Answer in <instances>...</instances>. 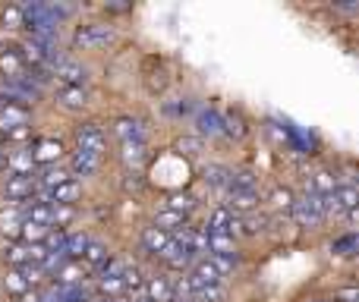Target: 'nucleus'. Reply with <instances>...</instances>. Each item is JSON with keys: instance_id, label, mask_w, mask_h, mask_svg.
Listing matches in <instances>:
<instances>
[{"instance_id": "f257e3e1", "label": "nucleus", "mask_w": 359, "mask_h": 302, "mask_svg": "<svg viewBox=\"0 0 359 302\" xmlns=\"http://www.w3.org/2000/svg\"><path fill=\"white\" fill-rule=\"evenodd\" d=\"M293 217H297L299 227H322L325 224V208H322V195H316V192H306L299 202L290 205Z\"/></svg>"}, {"instance_id": "f03ea898", "label": "nucleus", "mask_w": 359, "mask_h": 302, "mask_svg": "<svg viewBox=\"0 0 359 302\" xmlns=\"http://www.w3.org/2000/svg\"><path fill=\"white\" fill-rule=\"evenodd\" d=\"M44 69H50V73L60 79V85H79V88H86L88 69L82 67L79 60H69V57H57V60H50Z\"/></svg>"}, {"instance_id": "7ed1b4c3", "label": "nucleus", "mask_w": 359, "mask_h": 302, "mask_svg": "<svg viewBox=\"0 0 359 302\" xmlns=\"http://www.w3.org/2000/svg\"><path fill=\"white\" fill-rule=\"evenodd\" d=\"M114 41V29L111 25H101V22H88V25H79L76 29V38L73 44L82 50H95V48H104V44Z\"/></svg>"}, {"instance_id": "20e7f679", "label": "nucleus", "mask_w": 359, "mask_h": 302, "mask_svg": "<svg viewBox=\"0 0 359 302\" xmlns=\"http://www.w3.org/2000/svg\"><path fill=\"white\" fill-rule=\"evenodd\" d=\"M215 284H221V274H217V268L211 265L208 259L192 261L189 274H186V287H189V293H198V290H205V287H215Z\"/></svg>"}, {"instance_id": "39448f33", "label": "nucleus", "mask_w": 359, "mask_h": 302, "mask_svg": "<svg viewBox=\"0 0 359 302\" xmlns=\"http://www.w3.org/2000/svg\"><path fill=\"white\" fill-rule=\"evenodd\" d=\"M0 92L6 95V104H19V107H29V104H35V101L41 98V88H35L32 82H25L22 76H19V79L4 82Z\"/></svg>"}, {"instance_id": "423d86ee", "label": "nucleus", "mask_w": 359, "mask_h": 302, "mask_svg": "<svg viewBox=\"0 0 359 302\" xmlns=\"http://www.w3.org/2000/svg\"><path fill=\"white\" fill-rule=\"evenodd\" d=\"M76 149L95 154V158H101V154H104V149H107L104 130H101L98 123H82L79 130H76Z\"/></svg>"}, {"instance_id": "0eeeda50", "label": "nucleus", "mask_w": 359, "mask_h": 302, "mask_svg": "<svg viewBox=\"0 0 359 302\" xmlns=\"http://www.w3.org/2000/svg\"><path fill=\"white\" fill-rule=\"evenodd\" d=\"M158 259H161L164 265L170 268V271H189V268H192V259H196V255H192L189 249L183 246V242L170 240V242H168V249H164V252L158 255Z\"/></svg>"}, {"instance_id": "6e6552de", "label": "nucleus", "mask_w": 359, "mask_h": 302, "mask_svg": "<svg viewBox=\"0 0 359 302\" xmlns=\"http://www.w3.org/2000/svg\"><path fill=\"white\" fill-rule=\"evenodd\" d=\"M32 149V158H35V164H57V160L63 158V142L60 139H38L35 145H29Z\"/></svg>"}, {"instance_id": "1a4fd4ad", "label": "nucleus", "mask_w": 359, "mask_h": 302, "mask_svg": "<svg viewBox=\"0 0 359 302\" xmlns=\"http://www.w3.org/2000/svg\"><path fill=\"white\" fill-rule=\"evenodd\" d=\"M10 177H35V158H32V149H16L10 158H4Z\"/></svg>"}, {"instance_id": "9d476101", "label": "nucleus", "mask_w": 359, "mask_h": 302, "mask_svg": "<svg viewBox=\"0 0 359 302\" xmlns=\"http://www.w3.org/2000/svg\"><path fill=\"white\" fill-rule=\"evenodd\" d=\"M35 177H6V186H4V195L10 202H29L35 195Z\"/></svg>"}, {"instance_id": "9b49d317", "label": "nucleus", "mask_w": 359, "mask_h": 302, "mask_svg": "<svg viewBox=\"0 0 359 302\" xmlns=\"http://www.w3.org/2000/svg\"><path fill=\"white\" fill-rule=\"evenodd\" d=\"M79 195H82V186H79V179H73L69 177L67 183H60L57 189H50L48 195H44V202L48 205H69L73 208L76 202H79Z\"/></svg>"}, {"instance_id": "f8f14e48", "label": "nucleus", "mask_w": 359, "mask_h": 302, "mask_svg": "<svg viewBox=\"0 0 359 302\" xmlns=\"http://www.w3.org/2000/svg\"><path fill=\"white\" fill-rule=\"evenodd\" d=\"M22 73H25V63L19 48H0V76L10 82V79H19Z\"/></svg>"}, {"instance_id": "ddd939ff", "label": "nucleus", "mask_w": 359, "mask_h": 302, "mask_svg": "<svg viewBox=\"0 0 359 302\" xmlns=\"http://www.w3.org/2000/svg\"><path fill=\"white\" fill-rule=\"evenodd\" d=\"M101 167V158H95V154H88V151H79L76 149L73 154H69V177H92L95 170Z\"/></svg>"}, {"instance_id": "4468645a", "label": "nucleus", "mask_w": 359, "mask_h": 302, "mask_svg": "<svg viewBox=\"0 0 359 302\" xmlns=\"http://www.w3.org/2000/svg\"><path fill=\"white\" fill-rule=\"evenodd\" d=\"M114 136L120 139V142H139V145H145V130H142V123L139 120H133V117H120L117 123H114Z\"/></svg>"}, {"instance_id": "2eb2a0df", "label": "nucleus", "mask_w": 359, "mask_h": 302, "mask_svg": "<svg viewBox=\"0 0 359 302\" xmlns=\"http://www.w3.org/2000/svg\"><path fill=\"white\" fill-rule=\"evenodd\" d=\"M57 104L67 107V111H82L88 104V92L79 85H60L57 88Z\"/></svg>"}, {"instance_id": "dca6fc26", "label": "nucleus", "mask_w": 359, "mask_h": 302, "mask_svg": "<svg viewBox=\"0 0 359 302\" xmlns=\"http://www.w3.org/2000/svg\"><path fill=\"white\" fill-rule=\"evenodd\" d=\"M196 126H198V136H224V123H221V114L211 111V107H202V111L196 114Z\"/></svg>"}, {"instance_id": "f3484780", "label": "nucleus", "mask_w": 359, "mask_h": 302, "mask_svg": "<svg viewBox=\"0 0 359 302\" xmlns=\"http://www.w3.org/2000/svg\"><path fill=\"white\" fill-rule=\"evenodd\" d=\"M88 277V268L82 261H67V265L57 271V287H82Z\"/></svg>"}, {"instance_id": "a211bd4d", "label": "nucleus", "mask_w": 359, "mask_h": 302, "mask_svg": "<svg viewBox=\"0 0 359 302\" xmlns=\"http://www.w3.org/2000/svg\"><path fill=\"white\" fill-rule=\"evenodd\" d=\"M16 126H29V111L19 104H4L0 107V130H16Z\"/></svg>"}, {"instance_id": "6ab92c4d", "label": "nucleus", "mask_w": 359, "mask_h": 302, "mask_svg": "<svg viewBox=\"0 0 359 302\" xmlns=\"http://www.w3.org/2000/svg\"><path fill=\"white\" fill-rule=\"evenodd\" d=\"M259 208V195L255 192H230V198H227V211L230 214H249V211H255Z\"/></svg>"}, {"instance_id": "aec40b11", "label": "nucleus", "mask_w": 359, "mask_h": 302, "mask_svg": "<svg viewBox=\"0 0 359 302\" xmlns=\"http://www.w3.org/2000/svg\"><path fill=\"white\" fill-rule=\"evenodd\" d=\"M145 299L149 302H174V284L164 277H151L145 284Z\"/></svg>"}, {"instance_id": "412c9836", "label": "nucleus", "mask_w": 359, "mask_h": 302, "mask_svg": "<svg viewBox=\"0 0 359 302\" xmlns=\"http://www.w3.org/2000/svg\"><path fill=\"white\" fill-rule=\"evenodd\" d=\"M168 242H170V233H164V230H158V227H145V230H142V246H145V252L161 255L164 249H168Z\"/></svg>"}, {"instance_id": "4be33fe9", "label": "nucleus", "mask_w": 359, "mask_h": 302, "mask_svg": "<svg viewBox=\"0 0 359 302\" xmlns=\"http://www.w3.org/2000/svg\"><path fill=\"white\" fill-rule=\"evenodd\" d=\"M67 179H69V170H63V167H48V170L35 179V186L41 189V195H48L50 189H57V186L67 183Z\"/></svg>"}, {"instance_id": "5701e85b", "label": "nucleus", "mask_w": 359, "mask_h": 302, "mask_svg": "<svg viewBox=\"0 0 359 302\" xmlns=\"http://www.w3.org/2000/svg\"><path fill=\"white\" fill-rule=\"evenodd\" d=\"M88 242H92V240H88L86 233H67V240H63V249H60V252L67 255L69 261H76V259H82V252L88 249Z\"/></svg>"}, {"instance_id": "b1692460", "label": "nucleus", "mask_w": 359, "mask_h": 302, "mask_svg": "<svg viewBox=\"0 0 359 302\" xmlns=\"http://www.w3.org/2000/svg\"><path fill=\"white\" fill-rule=\"evenodd\" d=\"M120 158H123V164L130 167L133 173H139V167L145 164V145H139V142H126V145H123V151H120Z\"/></svg>"}, {"instance_id": "393cba45", "label": "nucleus", "mask_w": 359, "mask_h": 302, "mask_svg": "<svg viewBox=\"0 0 359 302\" xmlns=\"http://www.w3.org/2000/svg\"><path fill=\"white\" fill-rule=\"evenodd\" d=\"M334 198L341 205V211H356L359 205V189L353 183H344V186H334Z\"/></svg>"}, {"instance_id": "a878e982", "label": "nucleus", "mask_w": 359, "mask_h": 302, "mask_svg": "<svg viewBox=\"0 0 359 302\" xmlns=\"http://www.w3.org/2000/svg\"><path fill=\"white\" fill-rule=\"evenodd\" d=\"M107 259H111V252H107V249L101 246V242H95V240L88 242V249L82 252V265H86L88 271H92V268H101Z\"/></svg>"}, {"instance_id": "bb28decb", "label": "nucleus", "mask_w": 359, "mask_h": 302, "mask_svg": "<svg viewBox=\"0 0 359 302\" xmlns=\"http://www.w3.org/2000/svg\"><path fill=\"white\" fill-rule=\"evenodd\" d=\"M208 252L211 255H233L236 252L233 236H227V233H208Z\"/></svg>"}, {"instance_id": "cd10ccee", "label": "nucleus", "mask_w": 359, "mask_h": 302, "mask_svg": "<svg viewBox=\"0 0 359 302\" xmlns=\"http://www.w3.org/2000/svg\"><path fill=\"white\" fill-rule=\"evenodd\" d=\"M356 249H359V240H356V233L337 236V240L331 242V252H334V255H341V259H353V255H356Z\"/></svg>"}, {"instance_id": "c85d7f7f", "label": "nucleus", "mask_w": 359, "mask_h": 302, "mask_svg": "<svg viewBox=\"0 0 359 302\" xmlns=\"http://www.w3.org/2000/svg\"><path fill=\"white\" fill-rule=\"evenodd\" d=\"M48 230H50V227H41V224H29V221H22L19 240H25V246H38V242H44Z\"/></svg>"}, {"instance_id": "c756f323", "label": "nucleus", "mask_w": 359, "mask_h": 302, "mask_svg": "<svg viewBox=\"0 0 359 302\" xmlns=\"http://www.w3.org/2000/svg\"><path fill=\"white\" fill-rule=\"evenodd\" d=\"M151 227H158V230H164V233H168V230L186 227V217H183V214H177V211H168V208H164L161 214L155 217V224H151Z\"/></svg>"}, {"instance_id": "7c9ffc66", "label": "nucleus", "mask_w": 359, "mask_h": 302, "mask_svg": "<svg viewBox=\"0 0 359 302\" xmlns=\"http://www.w3.org/2000/svg\"><path fill=\"white\" fill-rule=\"evenodd\" d=\"M19 230H22V214L19 211H13L10 217H0V233L6 236V240H19Z\"/></svg>"}, {"instance_id": "2f4dec72", "label": "nucleus", "mask_w": 359, "mask_h": 302, "mask_svg": "<svg viewBox=\"0 0 359 302\" xmlns=\"http://www.w3.org/2000/svg\"><path fill=\"white\" fill-rule=\"evenodd\" d=\"M4 284H6V290H10L13 296H25V293H29V284H25V280H22V274H19V268H10V271H6Z\"/></svg>"}, {"instance_id": "473e14b6", "label": "nucleus", "mask_w": 359, "mask_h": 302, "mask_svg": "<svg viewBox=\"0 0 359 302\" xmlns=\"http://www.w3.org/2000/svg\"><path fill=\"white\" fill-rule=\"evenodd\" d=\"M230 211L227 208H217L215 214H211V221H208V227H205V233H227V224H230Z\"/></svg>"}, {"instance_id": "72a5a7b5", "label": "nucleus", "mask_w": 359, "mask_h": 302, "mask_svg": "<svg viewBox=\"0 0 359 302\" xmlns=\"http://www.w3.org/2000/svg\"><path fill=\"white\" fill-rule=\"evenodd\" d=\"M164 208H168V211H177V214L186 217L192 208H196V198H192V195H170L168 202H164Z\"/></svg>"}, {"instance_id": "f704fd0d", "label": "nucleus", "mask_w": 359, "mask_h": 302, "mask_svg": "<svg viewBox=\"0 0 359 302\" xmlns=\"http://www.w3.org/2000/svg\"><path fill=\"white\" fill-rule=\"evenodd\" d=\"M205 183L208 186H227L230 183V170L227 167H221V164L205 167Z\"/></svg>"}, {"instance_id": "c9c22d12", "label": "nucleus", "mask_w": 359, "mask_h": 302, "mask_svg": "<svg viewBox=\"0 0 359 302\" xmlns=\"http://www.w3.org/2000/svg\"><path fill=\"white\" fill-rule=\"evenodd\" d=\"M0 25H4V29H22V10H19V6H4V10H0Z\"/></svg>"}, {"instance_id": "e433bc0d", "label": "nucleus", "mask_w": 359, "mask_h": 302, "mask_svg": "<svg viewBox=\"0 0 359 302\" xmlns=\"http://www.w3.org/2000/svg\"><path fill=\"white\" fill-rule=\"evenodd\" d=\"M334 177H331L328 170H318L316 173V186H312V192H316V195H328V192H334Z\"/></svg>"}, {"instance_id": "4c0bfd02", "label": "nucleus", "mask_w": 359, "mask_h": 302, "mask_svg": "<svg viewBox=\"0 0 359 302\" xmlns=\"http://www.w3.org/2000/svg\"><path fill=\"white\" fill-rule=\"evenodd\" d=\"M19 274H22V280L29 284V290H32V287H38V284L44 280V271H41L38 265H22V268H19Z\"/></svg>"}, {"instance_id": "58836bf2", "label": "nucleus", "mask_w": 359, "mask_h": 302, "mask_svg": "<svg viewBox=\"0 0 359 302\" xmlns=\"http://www.w3.org/2000/svg\"><path fill=\"white\" fill-rule=\"evenodd\" d=\"M208 261L217 268V274H221V277H224L227 271H233V268H236V255H211Z\"/></svg>"}, {"instance_id": "ea45409f", "label": "nucleus", "mask_w": 359, "mask_h": 302, "mask_svg": "<svg viewBox=\"0 0 359 302\" xmlns=\"http://www.w3.org/2000/svg\"><path fill=\"white\" fill-rule=\"evenodd\" d=\"M196 299H198V302H224V287H221V284L205 287V290L196 293Z\"/></svg>"}, {"instance_id": "a19ab883", "label": "nucleus", "mask_w": 359, "mask_h": 302, "mask_svg": "<svg viewBox=\"0 0 359 302\" xmlns=\"http://www.w3.org/2000/svg\"><path fill=\"white\" fill-rule=\"evenodd\" d=\"M123 271H126V265L120 259H107L104 265H101V277H120Z\"/></svg>"}, {"instance_id": "79ce46f5", "label": "nucleus", "mask_w": 359, "mask_h": 302, "mask_svg": "<svg viewBox=\"0 0 359 302\" xmlns=\"http://www.w3.org/2000/svg\"><path fill=\"white\" fill-rule=\"evenodd\" d=\"M6 261H10L13 268H22L25 265V246H6Z\"/></svg>"}, {"instance_id": "37998d69", "label": "nucleus", "mask_w": 359, "mask_h": 302, "mask_svg": "<svg viewBox=\"0 0 359 302\" xmlns=\"http://www.w3.org/2000/svg\"><path fill=\"white\" fill-rule=\"evenodd\" d=\"M177 149L183 154H189V158H196V154L202 151V139H189V136H186V139H180V142H177Z\"/></svg>"}, {"instance_id": "c03bdc74", "label": "nucleus", "mask_w": 359, "mask_h": 302, "mask_svg": "<svg viewBox=\"0 0 359 302\" xmlns=\"http://www.w3.org/2000/svg\"><path fill=\"white\" fill-rule=\"evenodd\" d=\"M101 293H104V296L111 293V299H114L117 293H123V280L120 277H101Z\"/></svg>"}, {"instance_id": "a18cd8bd", "label": "nucleus", "mask_w": 359, "mask_h": 302, "mask_svg": "<svg viewBox=\"0 0 359 302\" xmlns=\"http://www.w3.org/2000/svg\"><path fill=\"white\" fill-rule=\"evenodd\" d=\"M120 280H123V290L126 287H142V274H139L136 268H130V265H126V271L120 274Z\"/></svg>"}, {"instance_id": "49530a36", "label": "nucleus", "mask_w": 359, "mask_h": 302, "mask_svg": "<svg viewBox=\"0 0 359 302\" xmlns=\"http://www.w3.org/2000/svg\"><path fill=\"white\" fill-rule=\"evenodd\" d=\"M4 136H6V142H25L32 136V126H16V130H6Z\"/></svg>"}, {"instance_id": "de8ad7c7", "label": "nucleus", "mask_w": 359, "mask_h": 302, "mask_svg": "<svg viewBox=\"0 0 359 302\" xmlns=\"http://www.w3.org/2000/svg\"><path fill=\"white\" fill-rule=\"evenodd\" d=\"M271 202L278 205V208H290V205H293V195H290V189H274Z\"/></svg>"}, {"instance_id": "09e8293b", "label": "nucleus", "mask_w": 359, "mask_h": 302, "mask_svg": "<svg viewBox=\"0 0 359 302\" xmlns=\"http://www.w3.org/2000/svg\"><path fill=\"white\" fill-rule=\"evenodd\" d=\"M334 302H359V290L356 287H347V290H337Z\"/></svg>"}, {"instance_id": "8fccbe9b", "label": "nucleus", "mask_w": 359, "mask_h": 302, "mask_svg": "<svg viewBox=\"0 0 359 302\" xmlns=\"http://www.w3.org/2000/svg\"><path fill=\"white\" fill-rule=\"evenodd\" d=\"M0 142H6V136H4V130H0Z\"/></svg>"}, {"instance_id": "3c124183", "label": "nucleus", "mask_w": 359, "mask_h": 302, "mask_svg": "<svg viewBox=\"0 0 359 302\" xmlns=\"http://www.w3.org/2000/svg\"><path fill=\"white\" fill-rule=\"evenodd\" d=\"M0 170H4V154H0Z\"/></svg>"}, {"instance_id": "603ef678", "label": "nucleus", "mask_w": 359, "mask_h": 302, "mask_svg": "<svg viewBox=\"0 0 359 302\" xmlns=\"http://www.w3.org/2000/svg\"><path fill=\"white\" fill-rule=\"evenodd\" d=\"M136 302H149V299H145V296H142V299H136Z\"/></svg>"}, {"instance_id": "864d4df0", "label": "nucleus", "mask_w": 359, "mask_h": 302, "mask_svg": "<svg viewBox=\"0 0 359 302\" xmlns=\"http://www.w3.org/2000/svg\"><path fill=\"white\" fill-rule=\"evenodd\" d=\"M309 302H325V299H309Z\"/></svg>"}, {"instance_id": "5fc2aeb1", "label": "nucleus", "mask_w": 359, "mask_h": 302, "mask_svg": "<svg viewBox=\"0 0 359 302\" xmlns=\"http://www.w3.org/2000/svg\"><path fill=\"white\" fill-rule=\"evenodd\" d=\"M13 302H16V299H13Z\"/></svg>"}]
</instances>
